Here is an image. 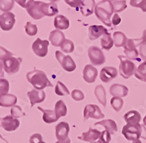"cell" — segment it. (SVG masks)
Returning <instances> with one entry per match:
<instances>
[{
    "mask_svg": "<svg viewBox=\"0 0 146 143\" xmlns=\"http://www.w3.org/2000/svg\"><path fill=\"white\" fill-rule=\"evenodd\" d=\"M101 133L102 132H100L99 130L90 128L88 132H83L80 136H78V139L84 142H87L94 143L95 142V141H96V140L100 139Z\"/></svg>",
    "mask_w": 146,
    "mask_h": 143,
    "instance_id": "obj_18",
    "label": "cell"
},
{
    "mask_svg": "<svg viewBox=\"0 0 146 143\" xmlns=\"http://www.w3.org/2000/svg\"><path fill=\"white\" fill-rule=\"evenodd\" d=\"M108 33V30L102 26L93 25L88 28V36L91 40H96L101 36Z\"/></svg>",
    "mask_w": 146,
    "mask_h": 143,
    "instance_id": "obj_19",
    "label": "cell"
},
{
    "mask_svg": "<svg viewBox=\"0 0 146 143\" xmlns=\"http://www.w3.org/2000/svg\"><path fill=\"white\" fill-rule=\"evenodd\" d=\"M135 77L139 80L146 82V60L139 65L135 73Z\"/></svg>",
    "mask_w": 146,
    "mask_h": 143,
    "instance_id": "obj_33",
    "label": "cell"
},
{
    "mask_svg": "<svg viewBox=\"0 0 146 143\" xmlns=\"http://www.w3.org/2000/svg\"><path fill=\"white\" fill-rule=\"evenodd\" d=\"M11 115L15 119H18L20 117L23 116L25 114L23 113V112L22 111L21 107L18 106V105H15L13 107H12L11 108Z\"/></svg>",
    "mask_w": 146,
    "mask_h": 143,
    "instance_id": "obj_42",
    "label": "cell"
},
{
    "mask_svg": "<svg viewBox=\"0 0 146 143\" xmlns=\"http://www.w3.org/2000/svg\"><path fill=\"white\" fill-rule=\"evenodd\" d=\"M42 2L40 1H34L27 8V11L29 15L35 20H40L45 15L41 11V5Z\"/></svg>",
    "mask_w": 146,
    "mask_h": 143,
    "instance_id": "obj_14",
    "label": "cell"
},
{
    "mask_svg": "<svg viewBox=\"0 0 146 143\" xmlns=\"http://www.w3.org/2000/svg\"><path fill=\"white\" fill-rule=\"evenodd\" d=\"M15 23V16L11 12H7L0 16V28L5 31H9Z\"/></svg>",
    "mask_w": 146,
    "mask_h": 143,
    "instance_id": "obj_12",
    "label": "cell"
},
{
    "mask_svg": "<svg viewBox=\"0 0 146 143\" xmlns=\"http://www.w3.org/2000/svg\"><path fill=\"white\" fill-rule=\"evenodd\" d=\"M71 97L73 100H75V101H78V102L83 100L85 99L83 92L79 89H74L71 93Z\"/></svg>",
    "mask_w": 146,
    "mask_h": 143,
    "instance_id": "obj_41",
    "label": "cell"
},
{
    "mask_svg": "<svg viewBox=\"0 0 146 143\" xmlns=\"http://www.w3.org/2000/svg\"><path fill=\"white\" fill-rule=\"evenodd\" d=\"M138 47H139V54L141 57V59L146 60V44L140 43Z\"/></svg>",
    "mask_w": 146,
    "mask_h": 143,
    "instance_id": "obj_46",
    "label": "cell"
},
{
    "mask_svg": "<svg viewBox=\"0 0 146 143\" xmlns=\"http://www.w3.org/2000/svg\"><path fill=\"white\" fill-rule=\"evenodd\" d=\"M4 76H5V73L3 72V63L0 61V79L4 77Z\"/></svg>",
    "mask_w": 146,
    "mask_h": 143,
    "instance_id": "obj_52",
    "label": "cell"
},
{
    "mask_svg": "<svg viewBox=\"0 0 146 143\" xmlns=\"http://www.w3.org/2000/svg\"><path fill=\"white\" fill-rule=\"evenodd\" d=\"M129 92V89L126 86L120 84H115L110 87V93L113 97H126Z\"/></svg>",
    "mask_w": 146,
    "mask_h": 143,
    "instance_id": "obj_22",
    "label": "cell"
},
{
    "mask_svg": "<svg viewBox=\"0 0 146 143\" xmlns=\"http://www.w3.org/2000/svg\"><path fill=\"white\" fill-rule=\"evenodd\" d=\"M50 1L51 2H54V3H55V2H57V1H58V0H50Z\"/></svg>",
    "mask_w": 146,
    "mask_h": 143,
    "instance_id": "obj_57",
    "label": "cell"
},
{
    "mask_svg": "<svg viewBox=\"0 0 146 143\" xmlns=\"http://www.w3.org/2000/svg\"><path fill=\"white\" fill-rule=\"evenodd\" d=\"M14 1L20 5L21 7L26 9L34 2V0H14Z\"/></svg>",
    "mask_w": 146,
    "mask_h": 143,
    "instance_id": "obj_49",
    "label": "cell"
},
{
    "mask_svg": "<svg viewBox=\"0 0 146 143\" xmlns=\"http://www.w3.org/2000/svg\"><path fill=\"white\" fill-rule=\"evenodd\" d=\"M39 143H46V142H43V141H41V142H40Z\"/></svg>",
    "mask_w": 146,
    "mask_h": 143,
    "instance_id": "obj_59",
    "label": "cell"
},
{
    "mask_svg": "<svg viewBox=\"0 0 146 143\" xmlns=\"http://www.w3.org/2000/svg\"><path fill=\"white\" fill-rule=\"evenodd\" d=\"M13 56V53L9 52L5 48L0 47V60H5V59Z\"/></svg>",
    "mask_w": 146,
    "mask_h": 143,
    "instance_id": "obj_45",
    "label": "cell"
},
{
    "mask_svg": "<svg viewBox=\"0 0 146 143\" xmlns=\"http://www.w3.org/2000/svg\"><path fill=\"white\" fill-rule=\"evenodd\" d=\"M41 141H42V135L40 134L35 133L30 136V143H39Z\"/></svg>",
    "mask_w": 146,
    "mask_h": 143,
    "instance_id": "obj_47",
    "label": "cell"
},
{
    "mask_svg": "<svg viewBox=\"0 0 146 143\" xmlns=\"http://www.w3.org/2000/svg\"><path fill=\"white\" fill-rule=\"evenodd\" d=\"M112 3H113V11L115 13L123 12V10L127 8L126 0H117V1L113 2Z\"/></svg>",
    "mask_w": 146,
    "mask_h": 143,
    "instance_id": "obj_36",
    "label": "cell"
},
{
    "mask_svg": "<svg viewBox=\"0 0 146 143\" xmlns=\"http://www.w3.org/2000/svg\"><path fill=\"white\" fill-rule=\"evenodd\" d=\"M41 11L45 16H54L58 12V9L56 4L54 2L45 3L42 2L41 5Z\"/></svg>",
    "mask_w": 146,
    "mask_h": 143,
    "instance_id": "obj_23",
    "label": "cell"
},
{
    "mask_svg": "<svg viewBox=\"0 0 146 143\" xmlns=\"http://www.w3.org/2000/svg\"><path fill=\"white\" fill-rule=\"evenodd\" d=\"M110 104L113 109L116 112H119L122 109L123 105V100L121 97H113L110 100Z\"/></svg>",
    "mask_w": 146,
    "mask_h": 143,
    "instance_id": "obj_37",
    "label": "cell"
},
{
    "mask_svg": "<svg viewBox=\"0 0 146 143\" xmlns=\"http://www.w3.org/2000/svg\"><path fill=\"white\" fill-rule=\"evenodd\" d=\"M143 123H144L145 126H146V115L144 117V119H143Z\"/></svg>",
    "mask_w": 146,
    "mask_h": 143,
    "instance_id": "obj_53",
    "label": "cell"
},
{
    "mask_svg": "<svg viewBox=\"0 0 146 143\" xmlns=\"http://www.w3.org/2000/svg\"><path fill=\"white\" fill-rule=\"evenodd\" d=\"M118 58L120 60V75L125 79H129L137 70L135 63L123 55H118Z\"/></svg>",
    "mask_w": 146,
    "mask_h": 143,
    "instance_id": "obj_3",
    "label": "cell"
},
{
    "mask_svg": "<svg viewBox=\"0 0 146 143\" xmlns=\"http://www.w3.org/2000/svg\"><path fill=\"white\" fill-rule=\"evenodd\" d=\"M17 102V97L12 94H0V106L9 108L15 106Z\"/></svg>",
    "mask_w": 146,
    "mask_h": 143,
    "instance_id": "obj_24",
    "label": "cell"
},
{
    "mask_svg": "<svg viewBox=\"0 0 146 143\" xmlns=\"http://www.w3.org/2000/svg\"><path fill=\"white\" fill-rule=\"evenodd\" d=\"M118 76V71L115 68L112 66H106L101 70L100 77L103 82L108 83Z\"/></svg>",
    "mask_w": 146,
    "mask_h": 143,
    "instance_id": "obj_15",
    "label": "cell"
},
{
    "mask_svg": "<svg viewBox=\"0 0 146 143\" xmlns=\"http://www.w3.org/2000/svg\"><path fill=\"white\" fill-rule=\"evenodd\" d=\"M69 132H70V126L68 123L62 121L56 126V136L58 140L70 143Z\"/></svg>",
    "mask_w": 146,
    "mask_h": 143,
    "instance_id": "obj_11",
    "label": "cell"
},
{
    "mask_svg": "<svg viewBox=\"0 0 146 143\" xmlns=\"http://www.w3.org/2000/svg\"><path fill=\"white\" fill-rule=\"evenodd\" d=\"M25 31L29 36H34L37 33L38 28L35 24H33L31 22H27L25 26Z\"/></svg>",
    "mask_w": 146,
    "mask_h": 143,
    "instance_id": "obj_39",
    "label": "cell"
},
{
    "mask_svg": "<svg viewBox=\"0 0 146 143\" xmlns=\"http://www.w3.org/2000/svg\"><path fill=\"white\" fill-rule=\"evenodd\" d=\"M139 39H129L127 40L126 45L123 47V48H124L123 52L126 54L127 59L130 60H137L139 61V51L137 49V47L139 46Z\"/></svg>",
    "mask_w": 146,
    "mask_h": 143,
    "instance_id": "obj_5",
    "label": "cell"
},
{
    "mask_svg": "<svg viewBox=\"0 0 146 143\" xmlns=\"http://www.w3.org/2000/svg\"><path fill=\"white\" fill-rule=\"evenodd\" d=\"M55 28L58 30H66L70 27V20L67 18L62 15H58L55 17L53 22Z\"/></svg>",
    "mask_w": 146,
    "mask_h": 143,
    "instance_id": "obj_27",
    "label": "cell"
},
{
    "mask_svg": "<svg viewBox=\"0 0 146 143\" xmlns=\"http://www.w3.org/2000/svg\"><path fill=\"white\" fill-rule=\"evenodd\" d=\"M22 59L20 58L10 57L3 60V68L6 73L10 75L16 73L20 69Z\"/></svg>",
    "mask_w": 146,
    "mask_h": 143,
    "instance_id": "obj_9",
    "label": "cell"
},
{
    "mask_svg": "<svg viewBox=\"0 0 146 143\" xmlns=\"http://www.w3.org/2000/svg\"><path fill=\"white\" fill-rule=\"evenodd\" d=\"M10 89V83L7 79H0V94H7Z\"/></svg>",
    "mask_w": 146,
    "mask_h": 143,
    "instance_id": "obj_40",
    "label": "cell"
},
{
    "mask_svg": "<svg viewBox=\"0 0 146 143\" xmlns=\"http://www.w3.org/2000/svg\"><path fill=\"white\" fill-rule=\"evenodd\" d=\"M130 5L133 7L143 9L146 5V0H130Z\"/></svg>",
    "mask_w": 146,
    "mask_h": 143,
    "instance_id": "obj_44",
    "label": "cell"
},
{
    "mask_svg": "<svg viewBox=\"0 0 146 143\" xmlns=\"http://www.w3.org/2000/svg\"><path fill=\"white\" fill-rule=\"evenodd\" d=\"M55 54H56V58L58 61L60 65L62 66L64 70L67 72H72L75 71L76 68V64L70 55H64L60 51H56Z\"/></svg>",
    "mask_w": 146,
    "mask_h": 143,
    "instance_id": "obj_7",
    "label": "cell"
},
{
    "mask_svg": "<svg viewBox=\"0 0 146 143\" xmlns=\"http://www.w3.org/2000/svg\"><path fill=\"white\" fill-rule=\"evenodd\" d=\"M113 45H114L113 39L112 38L109 33L103 35L101 39V46L102 49L109 51L110 49L113 47Z\"/></svg>",
    "mask_w": 146,
    "mask_h": 143,
    "instance_id": "obj_32",
    "label": "cell"
},
{
    "mask_svg": "<svg viewBox=\"0 0 146 143\" xmlns=\"http://www.w3.org/2000/svg\"><path fill=\"white\" fill-rule=\"evenodd\" d=\"M94 94L99 102L105 107L107 105V96L105 87L102 85L96 86L94 89Z\"/></svg>",
    "mask_w": 146,
    "mask_h": 143,
    "instance_id": "obj_29",
    "label": "cell"
},
{
    "mask_svg": "<svg viewBox=\"0 0 146 143\" xmlns=\"http://www.w3.org/2000/svg\"><path fill=\"white\" fill-rule=\"evenodd\" d=\"M83 118L85 121L88 120V119H102L105 118V115L102 113L98 105L88 104L86 105L83 110Z\"/></svg>",
    "mask_w": 146,
    "mask_h": 143,
    "instance_id": "obj_8",
    "label": "cell"
},
{
    "mask_svg": "<svg viewBox=\"0 0 146 143\" xmlns=\"http://www.w3.org/2000/svg\"><path fill=\"white\" fill-rule=\"evenodd\" d=\"M55 143H67V142H64V141H60V140H58V141L56 142Z\"/></svg>",
    "mask_w": 146,
    "mask_h": 143,
    "instance_id": "obj_55",
    "label": "cell"
},
{
    "mask_svg": "<svg viewBox=\"0 0 146 143\" xmlns=\"http://www.w3.org/2000/svg\"><path fill=\"white\" fill-rule=\"evenodd\" d=\"M95 0H82L81 5L80 6V10L82 15L85 17H88L94 12Z\"/></svg>",
    "mask_w": 146,
    "mask_h": 143,
    "instance_id": "obj_20",
    "label": "cell"
},
{
    "mask_svg": "<svg viewBox=\"0 0 146 143\" xmlns=\"http://www.w3.org/2000/svg\"><path fill=\"white\" fill-rule=\"evenodd\" d=\"M55 93L58 96H66L70 94V91L64 84L58 81L55 88Z\"/></svg>",
    "mask_w": 146,
    "mask_h": 143,
    "instance_id": "obj_35",
    "label": "cell"
},
{
    "mask_svg": "<svg viewBox=\"0 0 146 143\" xmlns=\"http://www.w3.org/2000/svg\"><path fill=\"white\" fill-rule=\"evenodd\" d=\"M64 2L67 5H70V7L73 8H77V7H80L82 0H64Z\"/></svg>",
    "mask_w": 146,
    "mask_h": 143,
    "instance_id": "obj_48",
    "label": "cell"
},
{
    "mask_svg": "<svg viewBox=\"0 0 146 143\" xmlns=\"http://www.w3.org/2000/svg\"><path fill=\"white\" fill-rule=\"evenodd\" d=\"M98 75V71L92 65H86L83 68V77L85 81L92 84L96 81Z\"/></svg>",
    "mask_w": 146,
    "mask_h": 143,
    "instance_id": "obj_17",
    "label": "cell"
},
{
    "mask_svg": "<svg viewBox=\"0 0 146 143\" xmlns=\"http://www.w3.org/2000/svg\"><path fill=\"white\" fill-rule=\"evenodd\" d=\"M111 22L114 26H118L121 22V18H120V16L118 14L115 13L114 15L113 16V18H112Z\"/></svg>",
    "mask_w": 146,
    "mask_h": 143,
    "instance_id": "obj_50",
    "label": "cell"
},
{
    "mask_svg": "<svg viewBox=\"0 0 146 143\" xmlns=\"http://www.w3.org/2000/svg\"><path fill=\"white\" fill-rule=\"evenodd\" d=\"M123 119L126 124H135L141 121V115L137 110H129L123 115Z\"/></svg>",
    "mask_w": 146,
    "mask_h": 143,
    "instance_id": "obj_25",
    "label": "cell"
},
{
    "mask_svg": "<svg viewBox=\"0 0 146 143\" xmlns=\"http://www.w3.org/2000/svg\"><path fill=\"white\" fill-rule=\"evenodd\" d=\"M88 58L92 65L96 66H101L105 63V57L102 50L97 47L92 46L88 51Z\"/></svg>",
    "mask_w": 146,
    "mask_h": 143,
    "instance_id": "obj_6",
    "label": "cell"
},
{
    "mask_svg": "<svg viewBox=\"0 0 146 143\" xmlns=\"http://www.w3.org/2000/svg\"><path fill=\"white\" fill-rule=\"evenodd\" d=\"M14 0H0V16L13 8Z\"/></svg>",
    "mask_w": 146,
    "mask_h": 143,
    "instance_id": "obj_34",
    "label": "cell"
},
{
    "mask_svg": "<svg viewBox=\"0 0 146 143\" xmlns=\"http://www.w3.org/2000/svg\"><path fill=\"white\" fill-rule=\"evenodd\" d=\"M20 126V121L12 115H7L1 119V127L7 132L15 131Z\"/></svg>",
    "mask_w": 146,
    "mask_h": 143,
    "instance_id": "obj_13",
    "label": "cell"
},
{
    "mask_svg": "<svg viewBox=\"0 0 146 143\" xmlns=\"http://www.w3.org/2000/svg\"><path fill=\"white\" fill-rule=\"evenodd\" d=\"M60 47L62 49V51H63L65 53H71L75 50L74 43L71 40L69 39H65Z\"/></svg>",
    "mask_w": 146,
    "mask_h": 143,
    "instance_id": "obj_38",
    "label": "cell"
},
{
    "mask_svg": "<svg viewBox=\"0 0 146 143\" xmlns=\"http://www.w3.org/2000/svg\"><path fill=\"white\" fill-rule=\"evenodd\" d=\"M145 43L146 44V29L144 31H143V36H142L141 39H139V43Z\"/></svg>",
    "mask_w": 146,
    "mask_h": 143,
    "instance_id": "obj_51",
    "label": "cell"
},
{
    "mask_svg": "<svg viewBox=\"0 0 146 143\" xmlns=\"http://www.w3.org/2000/svg\"><path fill=\"white\" fill-rule=\"evenodd\" d=\"M94 143H99V142H94Z\"/></svg>",
    "mask_w": 146,
    "mask_h": 143,
    "instance_id": "obj_60",
    "label": "cell"
},
{
    "mask_svg": "<svg viewBox=\"0 0 146 143\" xmlns=\"http://www.w3.org/2000/svg\"><path fill=\"white\" fill-rule=\"evenodd\" d=\"M55 113L56 115L57 118L58 119L61 117H64L67 114V108L65 105L64 102L62 100L57 101V102L55 105Z\"/></svg>",
    "mask_w": 146,
    "mask_h": 143,
    "instance_id": "obj_31",
    "label": "cell"
},
{
    "mask_svg": "<svg viewBox=\"0 0 146 143\" xmlns=\"http://www.w3.org/2000/svg\"><path fill=\"white\" fill-rule=\"evenodd\" d=\"M113 41L116 47H122L126 45L127 42V37L126 35L121 31H115L113 33Z\"/></svg>",
    "mask_w": 146,
    "mask_h": 143,
    "instance_id": "obj_30",
    "label": "cell"
},
{
    "mask_svg": "<svg viewBox=\"0 0 146 143\" xmlns=\"http://www.w3.org/2000/svg\"><path fill=\"white\" fill-rule=\"evenodd\" d=\"M37 109L42 113V120L46 123H54L58 120L54 110L43 109L41 107H37Z\"/></svg>",
    "mask_w": 146,
    "mask_h": 143,
    "instance_id": "obj_28",
    "label": "cell"
},
{
    "mask_svg": "<svg viewBox=\"0 0 146 143\" xmlns=\"http://www.w3.org/2000/svg\"><path fill=\"white\" fill-rule=\"evenodd\" d=\"M95 126L101 125L105 128V130L108 131L110 134H114L118 131L116 123L112 119H106V120L100 121L94 123Z\"/></svg>",
    "mask_w": 146,
    "mask_h": 143,
    "instance_id": "obj_26",
    "label": "cell"
},
{
    "mask_svg": "<svg viewBox=\"0 0 146 143\" xmlns=\"http://www.w3.org/2000/svg\"><path fill=\"white\" fill-rule=\"evenodd\" d=\"M65 36L63 32L60 30L56 29L52 31L50 33L49 36V40L51 45L55 47H61L62 43L64 41Z\"/></svg>",
    "mask_w": 146,
    "mask_h": 143,
    "instance_id": "obj_21",
    "label": "cell"
},
{
    "mask_svg": "<svg viewBox=\"0 0 146 143\" xmlns=\"http://www.w3.org/2000/svg\"><path fill=\"white\" fill-rule=\"evenodd\" d=\"M107 1H110V2H114V1H117V0H107Z\"/></svg>",
    "mask_w": 146,
    "mask_h": 143,
    "instance_id": "obj_58",
    "label": "cell"
},
{
    "mask_svg": "<svg viewBox=\"0 0 146 143\" xmlns=\"http://www.w3.org/2000/svg\"><path fill=\"white\" fill-rule=\"evenodd\" d=\"M132 143H142V142L140 141L139 140H136V141L132 142Z\"/></svg>",
    "mask_w": 146,
    "mask_h": 143,
    "instance_id": "obj_54",
    "label": "cell"
},
{
    "mask_svg": "<svg viewBox=\"0 0 146 143\" xmlns=\"http://www.w3.org/2000/svg\"><path fill=\"white\" fill-rule=\"evenodd\" d=\"M142 10H143V12H146V5L144 7H143V9H141Z\"/></svg>",
    "mask_w": 146,
    "mask_h": 143,
    "instance_id": "obj_56",
    "label": "cell"
},
{
    "mask_svg": "<svg viewBox=\"0 0 146 143\" xmlns=\"http://www.w3.org/2000/svg\"><path fill=\"white\" fill-rule=\"evenodd\" d=\"M111 141V134L105 130L102 132L101 135H100V137L99 139V143H110V142Z\"/></svg>",
    "mask_w": 146,
    "mask_h": 143,
    "instance_id": "obj_43",
    "label": "cell"
},
{
    "mask_svg": "<svg viewBox=\"0 0 146 143\" xmlns=\"http://www.w3.org/2000/svg\"><path fill=\"white\" fill-rule=\"evenodd\" d=\"M27 96L29 99L32 107H33L36 104L41 103L43 102L46 97L45 92L43 90H38L36 89H34L27 92Z\"/></svg>",
    "mask_w": 146,
    "mask_h": 143,
    "instance_id": "obj_16",
    "label": "cell"
},
{
    "mask_svg": "<svg viewBox=\"0 0 146 143\" xmlns=\"http://www.w3.org/2000/svg\"><path fill=\"white\" fill-rule=\"evenodd\" d=\"M48 46L49 41L48 40H42L37 38L32 44V50L36 56L43 58L48 54Z\"/></svg>",
    "mask_w": 146,
    "mask_h": 143,
    "instance_id": "obj_10",
    "label": "cell"
},
{
    "mask_svg": "<svg viewBox=\"0 0 146 143\" xmlns=\"http://www.w3.org/2000/svg\"><path fill=\"white\" fill-rule=\"evenodd\" d=\"M95 15L101 22L108 26H111V17L114 13L112 2L102 0L95 6Z\"/></svg>",
    "mask_w": 146,
    "mask_h": 143,
    "instance_id": "obj_1",
    "label": "cell"
},
{
    "mask_svg": "<svg viewBox=\"0 0 146 143\" xmlns=\"http://www.w3.org/2000/svg\"><path fill=\"white\" fill-rule=\"evenodd\" d=\"M143 133V126L139 123L135 124H126L123 127L122 134L125 138L129 141H136L139 140Z\"/></svg>",
    "mask_w": 146,
    "mask_h": 143,
    "instance_id": "obj_4",
    "label": "cell"
},
{
    "mask_svg": "<svg viewBox=\"0 0 146 143\" xmlns=\"http://www.w3.org/2000/svg\"><path fill=\"white\" fill-rule=\"evenodd\" d=\"M27 79L29 82L33 86L35 89L42 90L46 87H52L53 84L43 71L35 69L27 73Z\"/></svg>",
    "mask_w": 146,
    "mask_h": 143,
    "instance_id": "obj_2",
    "label": "cell"
}]
</instances>
